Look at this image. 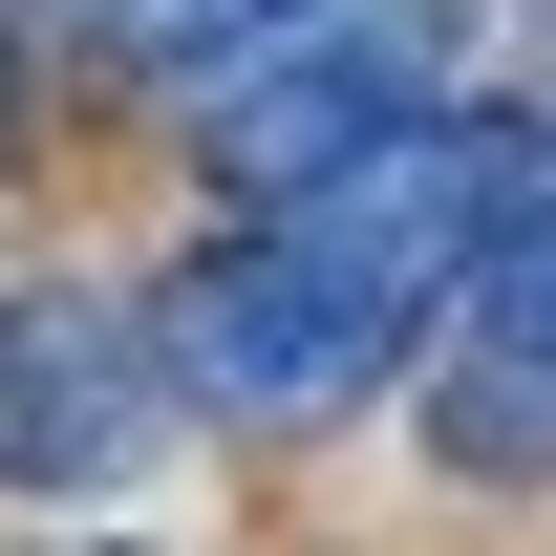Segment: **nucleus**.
<instances>
[{"label": "nucleus", "mask_w": 556, "mask_h": 556, "mask_svg": "<svg viewBox=\"0 0 556 556\" xmlns=\"http://www.w3.org/2000/svg\"><path fill=\"white\" fill-rule=\"evenodd\" d=\"M43 43H86V65H129V86H193V65H236L278 0H22Z\"/></svg>", "instance_id": "obj_5"}, {"label": "nucleus", "mask_w": 556, "mask_h": 556, "mask_svg": "<svg viewBox=\"0 0 556 556\" xmlns=\"http://www.w3.org/2000/svg\"><path fill=\"white\" fill-rule=\"evenodd\" d=\"M450 22H471V0H278L236 65L172 86V129H193V172L236 214H278V193H321L343 150H386V129L450 108Z\"/></svg>", "instance_id": "obj_2"}, {"label": "nucleus", "mask_w": 556, "mask_h": 556, "mask_svg": "<svg viewBox=\"0 0 556 556\" xmlns=\"http://www.w3.org/2000/svg\"><path fill=\"white\" fill-rule=\"evenodd\" d=\"M150 343H172V386L214 428H343V407H386L428 364V321L386 278H343L300 214H214L193 257L150 278Z\"/></svg>", "instance_id": "obj_1"}, {"label": "nucleus", "mask_w": 556, "mask_h": 556, "mask_svg": "<svg viewBox=\"0 0 556 556\" xmlns=\"http://www.w3.org/2000/svg\"><path fill=\"white\" fill-rule=\"evenodd\" d=\"M172 343H150V300L108 278H22L0 300V492H129L172 450Z\"/></svg>", "instance_id": "obj_3"}, {"label": "nucleus", "mask_w": 556, "mask_h": 556, "mask_svg": "<svg viewBox=\"0 0 556 556\" xmlns=\"http://www.w3.org/2000/svg\"><path fill=\"white\" fill-rule=\"evenodd\" d=\"M407 407H428V471H450V492H556V364H535V343H471V321H428Z\"/></svg>", "instance_id": "obj_4"}]
</instances>
